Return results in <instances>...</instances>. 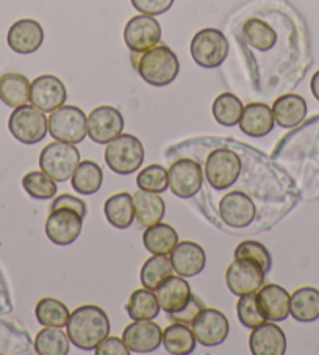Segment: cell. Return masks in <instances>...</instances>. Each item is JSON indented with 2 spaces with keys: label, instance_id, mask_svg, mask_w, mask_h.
<instances>
[{
  "label": "cell",
  "instance_id": "6da1fadb",
  "mask_svg": "<svg viewBox=\"0 0 319 355\" xmlns=\"http://www.w3.org/2000/svg\"><path fill=\"white\" fill-rule=\"evenodd\" d=\"M67 336L80 351H94L110 335L108 315L97 305H82L76 309L66 324Z\"/></svg>",
  "mask_w": 319,
  "mask_h": 355
},
{
  "label": "cell",
  "instance_id": "7a4b0ae2",
  "mask_svg": "<svg viewBox=\"0 0 319 355\" xmlns=\"http://www.w3.org/2000/svg\"><path fill=\"white\" fill-rule=\"evenodd\" d=\"M133 67L150 87L163 88L173 83L180 71L175 52L164 44L153 46L143 53H132Z\"/></svg>",
  "mask_w": 319,
  "mask_h": 355
},
{
  "label": "cell",
  "instance_id": "3957f363",
  "mask_svg": "<svg viewBox=\"0 0 319 355\" xmlns=\"http://www.w3.org/2000/svg\"><path fill=\"white\" fill-rule=\"evenodd\" d=\"M144 155L143 143L135 135L121 133L107 144L105 163L113 173L128 175L141 168Z\"/></svg>",
  "mask_w": 319,
  "mask_h": 355
},
{
  "label": "cell",
  "instance_id": "277c9868",
  "mask_svg": "<svg viewBox=\"0 0 319 355\" xmlns=\"http://www.w3.org/2000/svg\"><path fill=\"white\" fill-rule=\"evenodd\" d=\"M47 125L55 141L78 144L88 137V116L76 105H63L55 110L49 116Z\"/></svg>",
  "mask_w": 319,
  "mask_h": 355
},
{
  "label": "cell",
  "instance_id": "5b68a950",
  "mask_svg": "<svg viewBox=\"0 0 319 355\" xmlns=\"http://www.w3.org/2000/svg\"><path fill=\"white\" fill-rule=\"evenodd\" d=\"M80 163V152L76 144L55 141L41 150L40 168L55 182L69 180Z\"/></svg>",
  "mask_w": 319,
  "mask_h": 355
},
{
  "label": "cell",
  "instance_id": "8992f818",
  "mask_svg": "<svg viewBox=\"0 0 319 355\" xmlns=\"http://www.w3.org/2000/svg\"><path fill=\"white\" fill-rule=\"evenodd\" d=\"M189 51L200 67L214 69L223 64L229 55V41L221 30L204 28L194 35Z\"/></svg>",
  "mask_w": 319,
  "mask_h": 355
},
{
  "label": "cell",
  "instance_id": "52a82bcc",
  "mask_svg": "<svg viewBox=\"0 0 319 355\" xmlns=\"http://www.w3.org/2000/svg\"><path fill=\"white\" fill-rule=\"evenodd\" d=\"M10 133L22 144H38L46 138L49 125L44 112L33 105H22L13 110L8 119Z\"/></svg>",
  "mask_w": 319,
  "mask_h": 355
},
{
  "label": "cell",
  "instance_id": "ba28073f",
  "mask_svg": "<svg viewBox=\"0 0 319 355\" xmlns=\"http://www.w3.org/2000/svg\"><path fill=\"white\" fill-rule=\"evenodd\" d=\"M204 173L214 189H227L235 185L241 174V160L235 150L225 148L214 149L207 157Z\"/></svg>",
  "mask_w": 319,
  "mask_h": 355
},
{
  "label": "cell",
  "instance_id": "9c48e42d",
  "mask_svg": "<svg viewBox=\"0 0 319 355\" xmlns=\"http://www.w3.org/2000/svg\"><path fill=\"white\" fill-rule=\"evenodd\" d=\"M266 272L259 263L248 259H235L225 271V284L232 295L244 296L259 291L265 284Z\"/></svg>",
  "mask_w": 319,
  "mask_h": 355
},
{
  "label": "cell",
  "instance_id": "30bf717a",
  "mask_svg": "<svg viewBox=\"0 0 319 355\" xmlns=\"http://www.w3.org/2000/svg\"><path fill=\"white\" fill-rule=\"evenodd\" d=\"M191 330L196 336V341L205 347H214L223 345L227 335H229V320L221 310L216 309H202L193 318Z\"/></svg>",
  "mask_w": 319,
  "mask_h": 355
},
{
  "label": "cell",
  "instance_id": "8fae6325",
  "mask_svg": "<svg viewBox=\"0 0 319 355\" xmlns=\"http://www.w3.org/2000/svg\"><path fill=\"white\" fill-rule=\"evenodd\" d=\"M169 188L180 199H191L199 193L204 182V173L198 162L191 158H180L168 169Z\"/></svg>",
  "mask_w": 319,
  "mask_h": 355
},
{
  "label": "cell",
  "instance_id": "7c38bea8",
  "mask_svg": "<svg viewBox=\"0 0 319 355\" xmlns=\"http://www.w3.org/2000/svg\"><path fill=\"white\" fill-rule=\"evenodd\" d=\"M162 40V26L153 16L138 15L127 22L124 41L132 53H143Z\"/></svg>",
  "mask_w": 319,
  "mask_h": 355
},
{
  "label": "cell",
  "instance_id": "4fadbf2b",
  "mask_svg": "<svg viewBox=\"0 0 319 355\" xmlns=\"http://www.w3.org/2000/svg\"><path fill=\"white\" fill-rule=\"evenodd\" d=\"M83 229V218L71 208L52 210L46 221V235L57 246H69Z\"/></svg>",
  "mask_w": 319,
  "mask_h": 355
},
{
  "label": "cell",
  "instance_id": "5bb4252c",
  "mask_svg": "<svg viewBox=\"0 0 319 355\" xmlns=\"http://www.w3.org/2000/svg\"><path fill=\"white\" fill-rule=\"evenodd\" d=\"M124 116L118 108L102 105L88 116V137L97 144H108L124 130Z\"/></svg>",
  "mask_w": 319,
  "mask_h": 355
},
{
  "label": "cell",
  "instance_id": "9a60e30c",
  "mask_svg": "<svg viewBox=\"0 0 319 355\" xmlns=\"http://www.w3.org/2000/svg\"><path fill=\"white\" fill-rule=\"evenodd\" d=\"M66 99V87L58 77L44 74L36 77L30 85V103L41 112L52 113L63 107Z\"/></svg>",
  "mask_w": 319,
  "mask_h": 355
},
{
  "label": "cell",
  "instance_id": "2e32d148",
  "mask_svg": "<svg viewBox=\"0 0 319 355\" xmlns=\"http://www.w3.org/2000/svg\"><path fill=\"white\" fill-rule=\"evenodd\" d=\"M219 216L229 227L244 229L254 223L257 207L252 198L243 191H232L219 202Z\"/></svg>",
  "mask_w": 319,
  "mask_h": 355
},
{
  "label": "cell",
  "instance_id": "e0dca14e",
  "mask_svg": "<svg viewBox=\"0 0 319 355\" xmlns=\"http://www.w3.org/2000/svg\"><path fill=\"white\" fill-rule=\"evenodd\" d=\"M290 293L277 284L263 285L255 293V302L266 321L280 322L290 316Z\"/></svg>",
  "mask_w": 319,
  "mask_h": 355
},
{
  "label": "cell",
  "instance_id": "ac0fdd59",
  "mask_svg": "<svg viewBox=\"0 0 319 355\" xmlns=\"http://www.w3.org/2000/svg\"><path fill=\"white\" fill-rule=\"evenodd\" d=\"M163 330L157 322L152 321H135L124 329L122 340L130 349V352L149 354L157 351L162 345Z\"/></svg>",
  "mask_w": 319,
  "mask_h": 355
},
{
  "label": "cell",
  "instance_id": "d6986e66",
  "mask_svg": "<svg viewBox=\"0 0 319 355\" xmlns=\"http://www.w3.org/2000/svg\"><path fill=\"white\" fill-rule=\"evenodd\" d=\"M10 49L16 53L28 55L38 51L44 42V30L35 19H19L10 27L7 35Z\"/></svg>",
  "mask_w": 319,
  "mask_h": 355
},
{
  "label": "cell",
  "instance_id": "ffe728a7",
  "mask_svg": "<svg viewBox=\"0 0 319 355\" xmlns=\"http://www.w3.org/2000/svg\"><path fill=\"white\" fill-rule=\"evenodd\" d=\"M249 347L254 355H284L286 352L285 332L273 321H265L252 329Z\"/></svg>",
  "mask_w": 319,
  "mask_h": 355
},
{
  "label": "cell",
  "instance_id": "44dd1931",
  "mask_svg": "<svg viewBox=\"0 0 319 355\" xmlns=\"http://www.w3.org/2000/svg\"><path fill=\"white\" fill-rule=\"evenodd\" d=\"M171 263H173L174 271L182 277H193L204 271L207 255L198 243L182 241L177 243L171 252Z\"/></svg>",
  "mask_w": 319,
  "mask_h": 355
},
{
  "label": "cell",
  "instance_id": "7402d4cb",
  "mask_svg": "<svg viewBox=\"0 0 319 355\" xmlns=\"http://www.w3.org/2000/svg\"><path fill=\"white\" fill-rule=\"evenodd\" d=\"M243 133L252 138H263L273 132L275 119L273 108L261 102H252L244 107L241 119L238 122Z\"/></svg>",
  "mask_w": 319,
  "mask_h": 355
},
{
  "label": "cell",
  "instance_id": "603a6c76",
  "mask_svg": "<svg viewBox=\"0 0 319 355\" xmlns=\"http://www.w3.org/2000/svg\"><path fill=\"white\" fill-rule=\"evenodd\" d=\"M160 309L166 311L168 315L180 311L191 299V288L188 282L179 275H171L155 290Z\"/></svg>",
  "mask_w": 319,
  "mask_h": 355
},
{
  "label": "cell",
  "instance_id": "cb8c5ba5",
  "mask_svg": "<svg viewBox=\"0 0 319 355\" xmlns=\"http://www.w3.org/2000/svg\"><path fill=\"white\" fill-rule=\"evenodd\" d=\"M273 114L280 127L294 128L307 118V102L299 94L280 96L274 102Z\"/></svg>",
  "mask_w": 319,
  "mask_h": 355
},
{
  "label": "cell",
  "instance_id": "d4e9b609",
  "mask_svg": "<svg viewBox=\"0 0 319 355\" xmlns=\"http://www.w3.org/2000/svg\"><path fill=\"white\" fill-rule=\"evenodd\" d=\"M133 205H135V218L137 221L143 225V227H149L157 223H162L166 213V204H164L163 198H160L158 193L152 191H139L133 196Z\"/></svg>",
  "mask_w": 319,
  "mask_h": 355
},
{
  "label": "cell",
  "instance_id": "484cf974",
  "mask_svg": "<svg viewBox=\"0 0 319 355\" xmlns=\"http://www.w3.org/2000/svg\"><path fill=\"white\" fill-rule=\"evenodd\" d=\"M143 243L144 248L152 255H171V252L177 246V243H179V235H177L173 225L157 223L146 227Z\"/></svg>",
  "mask_w": 319,
  "mask_h": 355
},
{
  "label": "cell",
  "instance_id": "4316f807",
  "mask_svg": "<svg viewBox=\"0 0 319 355\" xmlns=\"http://www.w3.org/2000/svg\"><path fill=\"white\" fill-rule=\"evenodd\" d=\"M28 78L17 72H8L0 77V101L11 108L27 105L30 102Z\"/></svg>",
  "mask_w": 319,
  "mask_h": 355
},
{
  "label": "cell",
  "instance_id": "83f0119b",
  "mask_svg": "<svg viewBox=\"0 0 319 355\" xmlns=\"http://www.w3.org/2000/svg\"><path fill=\"white\" fill-rule=\"evenodd\" d=\"M290 315L298 322H315L319 320V290L304 286L294 291L290 299Z\"/></svg>",
  "mask_w": 319,
  "mask_h": 355
},
{
  "label": "cell",
  "instance_id": "f1b7e54d",
  "mask_svg": "<svg viewBox=\"0 0 319 355\" xmlns=\"http://www.w3.org/2000/svg\"><path fill=\"white\" fill-rule=\"evenodd\" d=\"M107 221L116 229H128L135 221L133 196L128 193H118L108 198L103 205Z\"/></svg>",
  "mask_w": 319,
  "mask_h": 355
},
{
  "label": "cell",
  "instance_id": "f546056e",
  "mask_svg": "<svg viewBox=\"0 0 319 355\" xmlns=\"http://www.w3.org/2000/svg\"><path fill=\"white\" fill-rule=\"evenodd\" d=\"M162 343L168 354L188 355L196 349V336L187 324L175 322L163 330Z\"/></svg>",
  "mask_w": 319,
  "mask_h": 355
},
{
  "label": "cell",
  "instance_id": "4dcf8cb0",
  "mask_svg": "<svg viewBox=\"0 0 319 355\" xmlns=\"http://www.w3.org/2000/svg\"><path fill=\"white\" fill-rule=\"evenodd\" d=\"M128 316L133 321H152L160 313V304L157 295L152 290L139 288L132 293L126 305Z\"/></svg>",
  "mask_w": 319,
  "mask_h": 355
},
{
  "label": "cell",
  "instance_id": "1f68e13d",
  "mask_svg": "<svg viewBox=\"0 0 319 355\" xmlns=\"http://www.w3.org/2000/svg\"><path fill=\"white\" fill-rule=\"evenodd\" d=\"M102 182H103L102 168L96 162H91V160L80 162L76 173H74L71 177L72 188L82 196L96 194L101 189Z\"/></svg>",
  "mask_w": 319,
  "mask_h": 355
},
{
  "label": "cell",
  "instance_id": "d6a6232c",
  "mask_svg": "<svg viewBox=\"0 0 319 355\" xmlns=\"http://www.w3.org/2000/svg\"><path fill=\"white\" fill-rule=\"evenodd\" d=\"M33 347L40 355H67L71 340L60 327H44L35 336Z\"/></svg>",
  "mask_w": 319,
  "mask_h": 355
},
{
  "label": "cell",
  "instance_id": "836d02e7",
  "mask_svg": "<svg viewBox=\"0 0 319 355\" xmlns=\"http://www.w3.org/2000/svg\"><path fill=\"white\" fill-rule=\"evenodd\" d=\"M243 36L250 47H254L260 52L269 51L277 42V33H275V30L268 22L257 19V17H252V19L244 22Z\"/></svg>",
  "mask_w": 319,
  "mask_h": 355
},
{
  "label": "cell",
  "instance_id": "e575fe53",
  "mask_svg": "<svg viewBox=\"0 0 319 355\" xmlns=\"http://www.w3.org/2000/svg\"><path fill=\"white\" fill-rule=\"evenodd\" d=\"M174 272L173 263L168 255H153L141 268V284L144 288L155 291L162 282L171 277Z\"/></svg>",
  "mask_w": 319,
  "mask_h": 355
},
{
  "label": "cell",
  "instance_id": "d590c367",
  "mask_svg": "<svg viewBox=\"0 0 319 355\" xmlns=\"http://www.w3.org/2000/svg\"><path fill=\"white\" fill-rule=\"evenodd\" d=\"M35 316L41 326L44 327H66L69 321V309L55 297H42L36 304Z\"/></svg>",
  "mask_w": 319,
  "mask_h": 355
},
{
  "label": "cell",
  "instance_id": "8d00e7d4",
  "mask_svg": "<svg viewBox=\"0 0 319 355\" xmlns=\"http://www.w3.org/2000/svg\"><path fill=\"white\" fill-rule=\"evenodd\" d=\"M243 110L244 105L238 96L232 93H223L214 99L212 112L218 124L224 127H233L241 119Z\"/></svg>",
  "mask_w": 319,
  "mask_h": 355
},
{
  "label": "cell",
  "instance_id": "74e56055",
  "mask_svg": "<svg viewBox=\"0 0 319 355\" xmlns=\"http://www.w3.org/2000/svg\"><path fill=\"white\" fill-rule=\"evenodd\" d=\"M22 188L26 189L30 198L38 200L52 199L57 194V183L42 171H32L24 175Z\"/></svg>",
  "mask_w": 319,
  "mask_h": 355
},
{
  "label": "cell",
  "instance_id": "f35d334b",
  "mask_svg": "<svg viewBox=\"0 0 319 355\" xmlns=\"http://www.w3.org/2000/svg\"><path fill=\"white\" fill-rule=\"evenodd\" d=\"M137 185L144 191L164 193L169 188L168 169H164L162 164H150L138 174Z\"/></svg>",
  "mask_w": 319,
  "mask_h": 355
},
{
  "label": "cell",
  "instance_id": "ab89813d",
  "mask_svg": "<svg viewBox=\"0 0 319 355\" xmlns=\"http://www.w3.org/2000/svg\"><path fill=\"white\" fill-rule=\"evenodd\" d=\"M235 259H248L259 263L266 274L273 269V257L260 241L248 240L238 244L235 249Z\"/></svg>",
  "mask_w": 319,
  "mask_h": 355
},
{
  "label": "cell",
  "instance_id": "60d3db41",
  "mask_svg": "<svg viewBox=\"0 0 319 355\" xmlns=\"http://www.w3.org/2000/svg\"><path fill=\"white\" fill-rule=\"evenodd\" d=\"M236 315L239 322L248 329H254L266 321L260 313L259 307H257L255 293H252V295L239 296V301L236 304Z\"/></svg>",
  "mask_w": 319,
  "mask_h": 355
},
{
  "label": "cell",
  "instance_id": "b9f144b4",
  "mask_svg": "<svg viewBox=\"0 0 319 355\" xmlns=\"http://www.w3.org/2000/svg\"><path fill=\"white\" fill-rule=\"evenodd\" d=\"M30 338L26 332H15L11 336H0V354H27L30 352Z\"/></svg>",
  "mask_w": 319,
  "mask_h": 355
},
{
  "label": "cell",
  "instance_id": "7bdbcfd3",
  "mask_svg": "<svg viewBox=\"0 0 319 355\" xmlns=\"http://www.w3.org/2000/svg\"><path fill=\"white\" fill-rule=\"evenodd\" d=\"M133 8L139 11L141 15L147 16H160L171 10L175 0H130Z\"/></svg>",
  "mask_w": 319,
  "mask_h": 355
},
{
  "label": "cell",
  "instance_id": "ee69618b",
  "mask_svg": "<svg viewBox=\"0 0 319 355\" xmlns=\"http://www.w3.org/2000/svg\"><path fill=\"white\" fill-rule=\"evenodd\" d=\"M96 355H128L132 354L130 349L127 347L124 340L119 336H107L105 340L99 343V346L96 349Z\"/></svg>",
  "mask_w": 319,
  "mask_h": 355
},
{
  "label": "cell",
  "instance_id": "f6af8a7d",
  "mask_svg": "<svg viewBox=\"0 0 319 355\" xmlns=\"http://www.w3.org/2000/svg\"><path fill=\"white\" fill-rule=\"evenodd\" d=\"M58 208H71V210H76L82 218L87 216L88 213L87 202L71 194H61L58 198H55L51 205V210H58Z\"/></svg>",
  "mask_w": 319,
  "mask_h": 355
},
{
  "label": "cell",
  "instance_id": "bcb514c9",
  "mask_svg": "<svg viewBox=\"0 0 319 355\" xmlns=\"http://www.w3.org/2000/svg\"><path fill=\"white\" fill-rule=\"evenodd\" d=\"M202 309H204V302L196 296H191V299H189V302L185 305V307H183L180 311H177V313H171L169 316L173 318L175 322H182L189 326L193 321V318L198 315Z\"/></svg>",
  "mask_w": 319,
  "mask_h": 355
},
{
  "label": "cell",
  "instance_id": "7dc6e473",
  "mask_svg": "<svg viewBox=\"0 0 319 355\" xmlns=\"http://www.w3.org/2000/svg\"><path fill=\"white\" fill-rule=\"evenodd\" d=\"M310 88H311L313 96L316 97V101H319V71H316L315 74H313L311 82H310Z\"/></svg>",
  "mask_w": 319,
  "mask_h": 355
}]
</instances>
